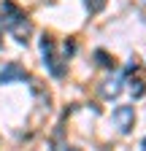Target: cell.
Instances as JSON below:
<instances>
[{"mask_svg": "<svg viewBox=\"0 0 146 151\" xmlns=\"http://www.w3.org/2000/svg\"><path fill=\"white\" fill-rule=\"evenodd\" d=\"M100 92H103V97H108V100H114L116 94L122 92V81H119V78H111V81H106V84L100 86Z\"/></svg>", "mask_w": 146, "mask_h": 151, "instance_id": "277c9868", "label": "cell"}, {"mask_svg": "<svg viewBox=\"0 0 146 151\" xmlns=\"http://www.w3.org/2000/svg\"><path fill=\"white\" fill-rule=\"evenodd\" d=\"M73 51H76V46H73V43H65V57H70Z\"/></svg>", "mask_w": 146, "mask_h": 151, "instance_id": "ba28073f", "label": "cell"}, {"mask_svg": "<svg viewBox=\"0 0 146 151\" xmlns=\"http://www.w3.org/2000/svg\"><path fill=\"white\" fill-rule=\"evenodd\" d=\"M141 148H143V151H146V138H143V140H141Z\"/></svg>", "mask_w": 146, "mask_h": 151, "instance_id": "9c48e42d", "label": "cell"}, {"mask_svg": "<svg viewBox=\"0 0 146 151\" xmlns=\"http://www.w3.org/2000/svg\"><path fill=\"white\" fill-rule=\"evenodd\" d=\"M130 92H133V97H143V94H146V84L143 81H133Z\"/></svg>", "mask_w": 146, "mask_h": 151, "instance_id": "52a82bcc", "label": "cell"}, {"mask_svg": "<svg viewBox=\"0 0 146 151\" xmlns=\"http://www.w3.org/2000/svg\"><path fill=\"white\" fill-rule=\"evenodd\" d=\"M8 30L14 32V38H16V41H19V43H25L27 38H30V32H33V24H30L27 19L22 16V19H16L14 24H8Z\"/></svg>", "mask_w": 146, "mask_h": 151, "instance_id": "3957f363", "label": "cell"}, {"mask_svg": "<svg viewBox=\"0 0 146 151\" xmlns=\"http://www.w3.org/2000/svg\"><path fill=\"white\" fill-rule=\"evenodd\" d=\"M84 3H87V8L92 11V14H100V11L108 6V0H84Z\"/></svg>", "mask_w": 146, "mask_h": 151, "instance_id": "8992f818", "label": "cell"}, {"mask_svg": "<svg viewBox=\"0 0 146 151\" xmlns=\"http://www.w3.org/2000/svg\"><path fill=\"white\" fill-rule=\"evenodd\" d=\"M95 60H98V65H100V68H108V70H114V57L108 54V51L98 49V51H95Z\"/></svg>", "mask_w": 146, "mask_h": 151, "instance_id": "5b68a950", "label": "cell"}, {"mask_svg": "<svg viewBox=\"0 0 146 151\" xmlns=\"http://www.w3.org/2000/svg\"><path fill=\"white\" fill-rule=\"evenodd\" d=\"M65 151H81V148H65Z\"/></svg>", "mask_w": 146, "mask_h": 151, "instance_id": "30bf717a", "label": "cell"}, {"mask_svg": "<svg viewBox=\"0 0 146 151\" xmlns=\"http://www.w3.org/2000/svg\"><path fill=\"white\" fill-rule=\"evenodd\" d=\"M114 124L119 127V132H130L133 124H135V111H133V105H119L114 111Z\"/></svg>", "mask_w": 146, "mask_h": 151, "instance_id": "6da1fadb", "label": "cell"}, {"mask_svg": "<svg viewBox=\"0 0 146 151\" xmlns=\"http://www.w3.org/2000/svg\"><path fill=\"white\" fill-rule=\"evenodd\" d=\"M22 78H27V73L16 62H8L3 70H0V84H11V81H22Z\"/></svg>", "mask_w": 146, "mask_h": 151, "instance_id": "7a4b0ae2", "label": "cell"}]
</instances>
